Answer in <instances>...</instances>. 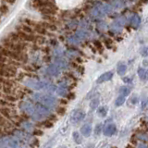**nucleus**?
<instances>
[{"mask_svg": "<svg viewBox=\"0 0 148 148\" xmlns=\"http://www.w3.org/2000/svg\"><path fill=\"white\" fill-rule=\"evenodd\" d=\"M95 46L98 49H101L102 48V45H101V44H100V42L99 41H96V42H95Z\"/></svg>", "mask_w": 148, "mask_h": 148, "instance_id": "38", "label": "nucleus"}, {"mask_svg": "<svg viewBox=\"0 0 148 148\" xmlns=\"http://www.w3.org/2000/svg\"><path fill=\"white\" fill-rule=\"evenodd\" d=\"M141 56L143 58H147L148 57V46H143L140 51Z\"/></svg>", "mask_w": 148, "mask_h": 148, "instance_id": "29", "label": "nucleus"}, {"mask_svg": "<svg viewBox=\"0 0 148 148\" xmlns=\"http://www.w3.org/2000/svg\"><path fill=\"white\" fill-rule=\"evenodd\" d=\"M113 75H114L113 71H106L103 73L101 76H99L98 79H97V83H104L106 82L110 81L111 79L113 78Z\"/></svg>", "mask_w": 148, "mask_h": 148, "instance_id": "8", "label": "nucleus"}, {"mask_svg": "<svg viewBox=\"0 0 148 148\" xmlns=\"http://www.w3.org/2000/svg\"><path fill=\"white\" fill-rule=\"evenodd\" d=\"M2 1H6L8 4H10V5H13L14 3L16 2V0H2Z\"/></svg>", "mask_w": 148, "mask_h": 148, "instance_id": "39", "label": "nucleus"}, {"mask_svg": "<svg viewBox=\"0 0 148 148\" xmlns=\"http://www.w3.org/2000/svg\"><path fill=\"white\" fill-rule=\"evenodd\" d=\"M85 117V113L82 110H76L75 112H73V114L71 115V122L73 123H78L80 122L81 120H82Z\"/></svg>", "mask_w": 148, "mask_h": 148, "instance_id": "5", "label": "nucleus"}, {"mask_svg": "<svg viewBox=\"0 0 148 148\" xmlns=\"http://www.w3.org/2000/svg\"><path fill=\"white\" fill-rule=\"evenodd\" d=\"M125 96H123V95H119V96H118L117 97V99H116V101H115V105H116V106H122L124 103H125Z\"/></svg>", "mask_w": 148, "mask_h": 148, "instance_id": "21", "label": "nucleus"}, {"mask_svg": "<svg viewBox=\"0 0 148 148\" xmlns=\"http://www.w3.org/2000/svg\"><path fill=\"white\" fill-rule=\"evenodd\" d=\"M57 66L59 68V69H63V68H65L66 67V61H64L63 59H57L56 60V63H55Z\"/></svg>", "mask_w": 148, "mask_h": 148, "instance_id": "26", "label": "nucleus"}, {"mask_svg": "<svg viewBox=\"0 0 148 148\" xmlns=\"http://www.w3.org/2000/svg\"><path fill=\"white\" fill-rule=\"evenodd\" d=\"M46 72H47L48 75L56 77V76L59 75L60 69L56 64H52V65H49V66L47 67V69H46Z\"/></svg>", "mask_w": 148, "mask_h": 148, "instance_id": "7", "label": "nucleus"}, {"mask_svg": "<svg viewBox=\"0 0 148 148\" xmlns=\"http://www.w3.org/2000/svg\"><path fill=\"white\" fill-rule=\"evenodd\" d=\"M117 132V127L113 123H109L103 129V133L105 136H112Z\"/></svg>", "mask_w": 148, "mask_h": 148, "instance_id": "4", "label": "nucleus"}, {"mask_svg": "<svg viewBox=\"0 0 148 148\" xmlns=\"http://www.w3.org/2000/svg\"><path fill=\"white\" fill-rule=\"evenodd\" d=\"M97 115L100 118H106V115H108V108L106 106H100V108H98V109H97Z\"/></svg>", "mask_w": 148, "mask_h": 148, "instance_id": "13", "label": "nucleus"}, {"mask_svg": "<svg viewBox=\"0 0 148 148\" xmlns=\"http://www.w3.org/2000/svg\"><path fill=\"white\" fill-rule=\"evenodd\" d=\"M45 89H46V91L47 92H55V91H57L58 89H57V87H56L55 85H52V84H47V86L45 87Z\"/></svg>", "mask_w": 148, "mask_h": 148, "instance_id": "30", "label": "nucleus"}, {"mask_svg": "<svg viewBox=\"0 0 148 148\" xmlns=\"http://www.w3.org/2000/svg\"><path fill=\"white\" fill-rule=\"evenodd\" d=\"M21 109L24 113H27V114L32 115L35 112V108L32 104L28 103V102H23V103L21 104Z\"/></svg>", "mask_w": 148, "mask_h": 148, "instance_id": "6", "label": "nucleus"}, {"mask_svg": "<svg viewBox=\"0 0 148 148\" xmlns=\"http://www.w3.org/2000/svg\"><path fill=\"white\" fill-rule=\"evenodd\" d=\"M35 40H36L37 44H38V45H43L45 42V37H43V36H36Z\"/></svg>", "mask_w": 148, "mask_h": 148, "instance_id": "32", "label": "nucleus"}, {"mask_svg": "<svg viewBox=\"0 0 148 148\" xmlns=\"http://www.w3.org/2000/svg\"><path fill=\"white\" fill-rule=\"evenodd\" d=\"M69 42H71V44H77V43H79V42H80V40H79L77 37H76V35H75V36L69 37Z\"/></svg>", "mask_w": 148, "mask_h": 148, "instance_id": "33", "label": "nucleus"}, {"mask_svg": "<svg viewBox=\"0 0 148 148\" xmlns=\"http://www.w3.org/2000/svg\"><path fill=\"white\" fill-rule=\"evenodd\" d=\"M67 97H68V98H69V99H73L74 97H75V95H74V94H69L67 95Z\"/></svg>", "mask_w": 148, "mask_h": 148, "instance_id": "40", "label": "nucleus"}, {"mask_svg": "<svg viewBox=\"0 0 148 148\" xmlns=\"http://www.w3.org/2000/svg\"><path fill=\"white\" fill-rule=\"evenodd\" d=\"M75 35L79 40H83L87 37V32L85 31H79Z\"/></svg>", "mask_w": 148, "mask_h": 148, "instance_id": "23", "label": "nucleus"}, {"mask_svg": "<svg viewBox=\"0 0 148 148\" xmlns=\"http://www.w3.org/2000/svg\"><path fill=\"white\" fill-rule=\"evenodd\" d=\"M42 105H44L45 106H54L56 104V98L54 96L50 95H41L40 98L38 99Z\"/></svg>", "mask_w": 148, "mask_h": 148, "instance_id": "3", "label": "nucleus"}, {"mask_svg": "<svg viewBox=\"0 0 148 148\" xmlns=\"http://www.w3.org/2000/svg\"><path fill=\"white\" fill-rule=\"evenodd\" d=\"M72 137H73L74 142H75L76 143H78V145L82 143V136L80 135V133H79L78 132H74L72 133Z\"/></svg>", "mask_w": 148, "mask_h": 148, "instance_id": "22", "label": "nucleus"}, {"mask_svg": "<svg viewBox=\"0 0 148 148\" xmlns=\"http://www.w3.org/2000/svg\"><path fill=\"white\" fill-rule=\"evenodd\" d=\"M46 148H51V147H50V146H48V147H46Z\"/></svg>", "mask_w": 148, "mask_h": 148, "instance_id": "42", "label": "nucleus"}, {"mask_svg": "<svg viewBox=\"0 0 148 148\" xmlns=\"http://www.w3.org/2000/svg\"><path fill=\"white\" fill-rule=\"evenodd\" d=\"M27 86L32 88L34 90H42L47 86L48 83H46L45 82L42 81H36V80H30L29 82H27Z\"/></svg>", "mask_w": 148, "mask_h": 148, "instance_id": "2", "label": "nucleus"}, {"mask_svg": "<svg viewBox=\"0 0 148 148\" xmlns=\"http://www.w3.org/2000/svg\"><path fill=\"white\" fill-rule=\"evenodd\" d=\"M2 99L4 100H7L8 102H10V103H13V102H16L17 101V97L16 96H13V95H7L6 96H3Z\"/></svg>", "mask_w": 148, "mask_h": 148, "instance_id": "27", "label": "nucleus"}, {"mask_svg": "<svg viewBox=\"0 0 148 148\" xmlns=\"http://www.w3.org/2000/svg\"><path fill=\"white\" fill-rule=\"evenodd\" d=\"M140 22H141V18H140V17H139L138 15H134L132 18V24L133 26L137 27L139 24H140Z\"/></svg>", "mask_w": 148, "mask_h": 148, "instance_id": "24", "label": "nucleus"}, {"mask_svg": "<svg viewBox=\"0 0 148 148\" xmlns=\"http://www.w3.org/2000/svg\"><path fill=\"white\" fill-rule=\"evenodd\" d=\"M21 31L26 32V34H32V32H34V30H32V28L29 25H22L21 26Z\"/></svg>", "mask_w": 148, "mask_h": 148, "instance_id": "25", "label": "nucleus"}, {"mask_svg": "<svg viewBox=\"0 0 148 148\" xmlns=\"http://www.w3.org/2000/svg\"><path fill=\"white\" fill-rule=\"evenodd\" d=\"M57 92L59 96H63V97H67L68 94V89L66 87H63V86H60L59 88H58Z\"/></svg>", "mask_w": 148, "mask_h": 148, "instance_id": "14", "label": "nucleus"}, {"mask_svg": "<svg viewBox=\"0 0 148 148\" xmlns=\"http://www.w3.org/2000/svg\"><path fill=\"white\" fill-rule=\"evenodd\" d=\"M39 10L44 16H53V15H55L56 13H57V10H56V9L48 8V7L42 8L39 9Z\"/></svg>", "mask_w": 148, "mask_h": 148, "instance_id": "11", "label": "nucleus"}, {"mask_svg": "<svg viewBox=\"0 0 148 148\" xmlns=\"http://www.w3.org/2000/svg\"><path fill=\"white\" fill-rule=\"evenodd\" d=\"M132 81V77H125V78H123V82L125 83H131Z\"/></svg>", "mask_w": 148, "mask_h": 148, "instance_id": "37", "label": "nucleus"}, {"mask_svg": "<svg viewBox=\"0 0 148 148\" xmlns=\"http://www.w3.org/2000/svg\"><path fill=\"white\" fill-rule=\"evenodd\" d=\"M99 103H100V101L98 98H94L92 100H91L90 102V108L92 110H95L96 108H98V106H99Z\"/></svg>", "mask_w": 148, "mask_h": 148, "instance_id": "17", "label": "nucleus"}, {"mask_svg": "<svg viewBox=\"0 0 148 148\" xmlns=\"http://www.w3.org/2000/svg\"><path fill=\"white\" fill-rule=\"evenodd\" d=\"M10 113H11V110L9 109V108L1 106V115H2V117L6 118L8 119H8L10 118Z\"/></svg>", "mask_w": 148, "mask_h": 148, "instance_id": "18", "label": "nucleus"}, {"mask_svg": "<svg viewBox=\"0 0 148 148\" xmlns=\"http://www.w3.org/2000/svg\"><path fill=\"white\" fill-rule=\"evenodd\" d=\"M35 31L41 35L47 34V31H46V29L42 24H37V26L35 27Z\"/></svg>", "mask_w": 148, "mask_h": 148, "instance_id": "15", "label": "nucleus"}, {"mask_svg": "<svg viewBox=\"0 0 148 148\" xmlns=\"http://www.w3.org/2000/svg\"><path fill=\"white\" fill-rule=\"evenodd\" d=\"M92 132V125L89 123H86L84 125H82L81 128V134L84 137H89L91 135V133Z\"/></svg>", "mask_w": 148, "mask_h": 148, "instance_id": "9", "label": "nucleus"}, {"mask_svg": "<svg viewBox=\"0 0 148 148\" xmlns=\"http://www.w3.org/2000/svg\"><path fill=\"white\" fill-rule=\"evenodd\" d=\"M119 94H120V95L128 96L130 94H131V88H129V87H127V86H122V87H120V89H119Z\"/></svg>", "mask_w": 148, "mask_h": 148, "instance_id": "16", "label": "nucleus"}, {"mask_svg": "<svg viewBox=\"0 0 148 148\" xmlns=\"http://www.w3.org/2000/svg\"><path fill=\"white\" fill-rule=\"evenodd\" d=\"M102 131H103V130H102V124H97L96 126H95V135H99Z\"/></svg>", "mask_w": 148, "mask_h": 148, "instance_id": "31", "label": "nucleus"}, {"mask_svg": "<svg viewBox=\"0 0 148 148\" xmlns=\"http://www.w3.org/2000/svg\"><path fill=\"white\" fill-rule=\"evenodd\" d=\"M66 112V109H65L64 108H61V106H59V108H58V113L60 114V115H64V113Z\"/></svg>", "mask_w": 148, "mask_h": 148, "instance_id": "36", "label": "nucleus"}, {"mask_svg": "<svg viewBox=\"0 0 148 148\" xmlns=\"http://www.w3.org/2000/svg\"><path fill=\"white\" fill-rule=\"evenodd\" d=\"M143 67H148V60H146V59H145L143 61Z\"/></svg>", "mask_w": 148, "mask_h": 148, "instance_id": "41", "label": "nucleus"}, {"mask_svg": "<svg viewBox=\"0 0 148 148\" xmlns=\"http://www.w3.org/2000/svg\"><path fill=\"white\" fill-rule=\"evenodd\" d=\"M138 75H139V77H140L141 80H143V81H145V79L148 77L147 76V71L143 68H139L138 69Z\"/></svg>", "mask_w": 148, "mask_h": 148, "instance_id": "20", "label": "nucleus"}, {"mask_svg": "<svg viewBox=\"0 0 148 148\" xmlns=\"http://www.w3.org/2000/svg\"><path fill=\"white\" fill-rule=\"evenodd\" d=\"M147 118H148V116H147Z\"/></svg>", "mask_w": 148, "mask_h": 148, "instance_id": "43", "label": "nucleus"}, {"mask_svg": "<svg viewBox=\"0 0 148 148\" xmlns=\"http://www.w3.org/2000/svg\"><path fill=\"white\" fill-rule=\"evenodd\" d=\"M141 106H142V109H145L148 106V98H143L141 102Z\"/></svg>", "mask_w": 148, "mask_h": 148, "instance_id": "34", "label": "nucleus"}, {"mask_svg": "<svg viewBox=\"0 0 148 148\" xmlns=\"http://www.w3.org/2000/svg\"><path fill=\"white\" fill-rule=\"evenodd\" d=\"M127 71V66L123 63H120L118 65V69H117V72L119 76H123Z\"/></svg>", "mask_w": 148, "mask_h": 148, "instance_id": "12", "label": "nucleus"}, {"mask_svg": "<svg viewBox=\"0 0 148 148\" xmlns=\"http://www.w3.org/2000/svg\"><path fill=\"white\" fill-rule=\"evenodd\" d=\"M18 36H20L21 40L27 41V42H34V41H35V36H34L32 34H26V32H22V31L18 32Z\"/></svg>", "mask_w": 148, "mask_h": 148, "instance_id": "10", "label": "nucleus"}, {"mask_svg": "<svg viewBox=\"0 0 148 148\" xmlns=\"http://www.w3.org/2000/svg\"><path fill=\"white\" fill-rule=\"evenodd\" d=\"M8 7L7 6V5H5L4 3H2L1 5V8H0V11H1V15L4 16V15H6V14L8 12Z\"/></svg>", "mask_w": 148, "mask_h": 148, "instance_id": "28", "label": "nucleus"}, {"mask_svg": "<svg viewBox=\"0 0 148 148\" xmlns=\"http://www.w3.org/2000/svg\"><path fill=\"white\" fill-rule=\"evenodd\" d=\"M17 73V69L15 66H11V65H6L2 64V71H1V75L2 78H11L14 77Z\"/></svg>", "mask_w": 148, "mask_h": 148, "instance_id": "1", "label": "nucleus"}, {"mask_svg": "<svg viewBox=\"0 0 148 148\" xmlns=\"http://www.w3.org/2000/svg\"><path fill=\"white\" fill-rule=\"evenodd\" d=\"M130 101H131V103H132L133 105H136L137 102H138V97L136 95H134L131 97V99H130Z\"/></svg>", "mask_w": 148, "mask_h": 148, "instance_id": "35", "label": "nucleus"}, {"mask_svg": "<svg viewBox=\"0 0 148 148\" xmlns=\"http://www.w3.org/2000/svg\"><path fill=\"white\" fill-rule=\"evenodd\" d=\"M42 25H43L46 30H50V31H57V27H56L55 24H53L52 22H43V23H41Z\"/></svg>", "mask_w": 148, "mask_h": 148, "instance_id": "19", "label": "nucleus"}]
</instances>
